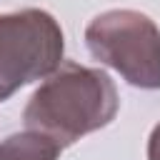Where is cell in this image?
<instances>
[{
	"label": "cell",
	"instance_id": "obj_5",
	"mask_svg": "<svg viewBox=\"0 0 160 160\" xmlns=\"http://www.w3.org/2000/svg\"><path fill=\"white\" fill-rule=\"evenodd\" d=\"M148 160H160V122L152 128L148 138Z\"/></svg>",
	"mask_w": 160,
	"mask_h": 160
},
{
	"label": "cell",
	"instance_id": "obj_3",
	"mask_svg": "<svg viewBox=\"0 0 160 160\" xmlns=\"http://www.w3.org/2000/svg\"><path fill=\"white\" fill-rule=\"evenodd\" d=\"M62 52L65 35L50 12L25 8L0 15V102L58 70Z\"/></svg>",
	"mask_w": 160,
	"mask_h": 160
},
{
	"label": "cell",
	"instance_id": "obj_4",
	"mask_svg": "<svg viewBox=\"0 0 160 160\" xmlns=\"http://www.w3.org/2000/svg\"><path fill=\"white\" fill-rule=\"evenodd\" d=\"M62 150V142L35 128H25L0 140V160H58Z\"/></svg>",
	"mask_w": 160,
	"mask_h": 160
},
{
	"label": "cell",
	"instance_id": "obj_1",
	"mask_svg": "<svg viewBox=\"0 0 160 160\" xmlns=\"http://www.w3.org/2000/svg\"><path fill=\"white\" fill-rule=\"evenodd\" d=\"M120 98L110 75L100 68H85L78 62H60L40 88L30 95L22 122L62 142L75 140L110 125L118 115Z\"/></svg>",
	"mask_w": 160,
	"mask_h": 160
},
{
	"label": "cell",
	"instance_id": "obj_2",
	"mask_svg": "<svg viewBox=\"0 0 160 160\" xmlns=\"http://www.w3.org/2000/svg\"><path fill=\"white\" fill-rule=\"evenodd\" d=\"M85 45L95 60L112 68L128 85L160 88V28L150 15L130 8L105 10L88 22Z\"/></svg>",
	"mask_w": 160,
	"mask_h": 160
}]
</instances>
